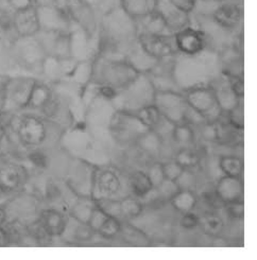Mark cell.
<instances>
[{
    "label": "cell",
    "mask_w": 257,
    "mask_h": 260,
    "mask_svg": "<svg viewBox=\"0 0 257 260\" xmlns=\"http://www.w3.org/2000/svg\"><path fill=\"white\" fill-rule=\"evenodd\" d=\"M139 75L124 58H115L98 54L92 61L91 80L96 84L110 85L117 90L125 87Z\"/></svg>",
    "instance_id": "6da1fadb"
},
{
    "label": "cell",
    "mask_w": 257,
    "mask_h": 260,
    "mask_svg": "<svg viewBox=\"0 0 257 260\" xmlns=\"http://www.w3.org/2000/svg\"><path fill=\"white\" fill-rule=\"evenodd\" d=\"M155 88L148 74H139L130 84L117 91L113 99L120 104L118 111L137 112L149 104H153Z\"/></svg>",
    "instance_id": "7a4b0ae2"
},
{
    "label": "cell",
    "mask_w": 257,
    "mask_h": 260,
    "mask_svg": "<svg viewBox=\"0 0 257 260\" xmlns=\"http://www.w3.org/2000/svg\"><path fill=\"white\" fill-rule=\"evenodd\" d=\"M10 48L15 68L41 74V68L47 55L37 38H18L11 44Z\"/></svg>",
    "instance_id": "3957f363"
},
{
    "label": "cell",
    "mask_w": 257,
    "mask_h": 260,
    "mask_svg": "<svg viewBox=\"0 0 257 260\" xmlns=\"http://www.w3.org/2000/svg\"><path fill=\"white\" fill-rule=\"evenodd\" d=\"M11 128L13 129L20 145L26 149L41 147L47 138V126L38 115L28 113L15 115Z\"/></svg>",
    "instance_id": "277c9868"
},
{
    "label": "cell",
    "mask_w": 257,
    "mask_h": 260,
    "mask_svg": "<svg viewBox=\"0 0 257 260\" xmlns=\"http://www.w3.org/2000/svg\"><path fill=\"white\" fill-rule=\"evenodd\" d=\"M38 79L31 76H9L5 87L3 109L12 113L26 110L32 88Z\"/></svg>",
    "instance_id": "5b68a950"
},
{
    "label": "cell",
    "mask_w": 257,
    "mask_h": 260,
    "mask_svg": "<svg viewBox=\"0 0 257 260\" xmlns=\"http://www.w3.org/2000/svg\"><path fill=\"white\" fill-rule=\"evenodd\" d=\"M153 104L162 118L173 125L184 121L189 106L185 96L177 90H156Z\"/></svg>",
    "instance_id": "8992f818"
},
{
    "label": "cell",
    "mask_w": 257,
    "mask_h": 260,
    "mask_svg": "<svg viewBox=\"0 0 257 260\" xmlns=\"http://www.w3.org/2000/svg\"><path fill=\"white\" fill-rule=\"evenodd\" d=\"M186 101L191 109L200 114L205 122H217L222 114L215 94L209 86L192 87L186 92Z\"/></svg>",
    "instance_id": "52a82bcc"
},
{
    "label": "cell",
    "mask_w": 257,
    "mask_h": 260,
    "mask_svg": "<svg viewBox=\"0 0 257 260\" xmlns=\"http://www.w3.org/2000/svg\"><path fill=\"white\" fill-rule=\"evenodd\" d=\"M7 212V222H19L28 224L38 211V199L26 191H19L3 202Z\"/></svg>",
    "instance_id": "ba28073f"
},
{
    "label": "cell",
    "mask_w": 257,
    "mask_h": 260,
    "mask_svg": "<svg viewBox=\"0 0 257 260\" xmlns=\"http://www.w3.org/2000/svg\"><path fill=\"white\" fill-rule=\"evenodd\" d=\"M28 179V170L18 160H0V189L8 198L21 191Z\"/></svg>",
    "instance_id": "9c48e42d"
},
{
    "label": "cell",
    "mask_w": 257,
    "mask_h": 260,
    "mask_svg": "<svg viewBox=\"0 0 257 260\" xmlns=\"http://www.w3.org/2000/svg\"><path fill=\"white\" fill-rule=\"evenodd\" d=\"M242 15L241 0H222L216 4L210 17L219 28L233 31L240 26Z\"/></svg>",
    "instance_id": "30bf717a"
},
{
    "label": "cell",
    "mask_w": 257,
    "mask_h": 260,
    "mask_svg": "<svg viewBox=\"0 0 257 260\" xmlns=\"http://www.w3.org/2000/svg\"><path fill=\"white\" fill-rule=\"evenodd\" d=\"M47 56L56 58H68L72 56L69 32H55L40 30L34 35Z\"/></svg>",
    "instance_id": "8fae6325"
},
{
    "label": "cell",
    "mask_w": 257,
    "mask_h": 260,
    "mask_svg": "<svg viewBox=\"0 0 257 260\" xmlns=\"http://www.w3.org/2000/svg\"><path fill=\"white\" fill-rule=\"evenodd\" d=\"M137 41L143 49L155 60H162L178 53L173 34L155 35V34H137Z\"/></svg>",
    "instance_id": "7c38bea8"
},
{
    "label": "cell",
    "mask_w": 257,
    "mask_h": 260,
    "mask_svg": "<svg viewBox=\"0 0 257 260\" xmlns=\"http://www.w3.org/2000/svg\"><path fill=\"white\" fill-rule=\"evenodd\" d=\"M37 8V7H35ZM40 22V30L69 32L72 20H70L65 9L56 5L49 7L37 8Z\"/></svg>",
    "instance_id": "4fadbf2b"
},
{
    "label": "cell",
    "mask_w": 257,
    "mask_h": 260,
    "mask_svg": "<svg viewBox=\"0 0 257 260\" xmlns=\"http://www.w3.org/2000/svg\"><path fill=\"white\" fill-rule=\"evenodd\" d=\"M111 126L118 136L125 141L133 139L134 137L137 140L148 131V128L140 122L135 114L124 111H117L113 115Z\"/></svg>",
    "instance_id": "5bb4252c"
},
{
    "label": "cell",
    "mask_w": 257,
    "mask_h": 260,
    "mask_svg": "<svg viewBox=\"0 0 257 260\" xmlns=\"http://www.w3.org/2000/svg\"><path fill=\"white\" fill-rule=\"evenodd\" d=\"M178 52L184 55H195L202 52L206 46V38L202 30L186 27L173 34Z\"/></svg>",
    "instance_id": "9a60e30c"
},
{
    "label": "cell",
    "mask_w": 257,
    "mask_h": 260,
    "mask_svg": "<svg viewBox=\"0 0 257 260\" xmlns=\"http://www.w3.org/2000/svg\"><path fill=\"white\" fill-rule=\"evenodd\" d=\"M154 11L160 15L173 34L190 26V13L175 6L171 0H156Z\"/></svg>",
    "instance_id": "2e32d148"
},
{
    "label": "cell",
    "mask_w": 257,
    "mask_h": 260,
    "mask_svg": "<svg viewBox=\"0 0 257 260\" xmlns=\"http://www.w3.org/2000/svg\"><path fill=\"white\" fill-rule=\"evenodd\" d=\"M92 189H95V192L99 193V197L95 200L114 199L121 190V181L115 171L103 170L93 177L91 191Z\"/></svg>",
    "instance_id": "e0dca14e"
},
{
    "label": "cell",
    "mask_w": 257,
    "mask_h": 260,
    "mask_svg": "<svg viewBox=\"0 0 257 260\" xmlns=\"http://www.w3.org/2000/svg\"><path fill=\"white\" fill-rule=\"evenodd\" d=\"M209 87L212 88L216 100L223 112L232 111L239 103L240 99L233 91L227 74L222 73L220 77L213 81Z\"/></svg>",
    "instance_id": "ac0fdd59"
},
{
    "label": "cell",
    "mask_w": 257,
    "mask_h": 260,
    "mask_svg": "<svg viewBox=\"0 0 257 260\" xmlns=\"http://www.w3.org/2000/svg\"><path fill=\"white\" fill-rule=\"evenodd\" d=\"M14 25L19 38L34 37L40 31L37 8L31 6L16 11L14 13Z\"/></svg>",
    "instance_id": "d6986e66"
},
{
    "label": "cell",
    "mask_w": 257,
    "mask_h": 260,
    "mask_svg": "<svg viewBox=\"0 0 257 260\" xmlns=\"http://www.w3.org/2000/svg\"><path fill=\"white\" fill-rule=\"evenodd\" d=\"M38 219L52 239L62 237L66 232L68 219L61 210L56 208L43 209L40 211Z\"/></svg>",
    "instance_id": "ffe728a7"
},
{
    "label": "cell",
    "mask_w": 257,
    "mask_h": 260,
    "mask_svg": "<svg viewBox=\"0 0 257 260\" xmlns=\"http://www.w3.org/2000/svg\"><path fill=\"white\" fill-rule=\"evenodd\" d=\"M216 196L224 204L242 200L243 184L241 177L230 175L221 177L216 186Z\"/></svg>",
    "instance_id": "44dd1931"
},
{
    "label": "cell",
    "mask_w": 257,
    "mask_h": 260,
    "mask_svg": "<svg viewBox=\"0 0 257 260\" xmlns=\"http://www.w3.org/2000/svg\"><path fill=\"white\" fill-rule=\"evenodd\" d=\"M124 60L131 66H133L139 74H148L157 62V60L149 55L143 49V47L139 45L137 39L126 51Z\"/></svg>",
    "instance_id": "7402d4cb"
},
{
    "label": "cell",
    "mask_w": 257,
    "mask_h": 260,
    "mask_svg": "<svg viewBox=\"0 0 257 260\" xmlns=\"http://www.w3.org/2000/svg\"><path fill=\"white\" fill-rule=\"evenodd\" d=\"M136 33L155 34V35H170L173 34L166 26L165 21L160 17L157 12L153 11L151 13L134 19Z\"/></svg>",
    "instance_id": "603a6c76"
},
{
    "label": "cell",
    "mask_w": 257,
    "mask_h": 260,
    "mask_svg": "<svg viewBox=\"0 0 257 260\" xmlns=\"http://www.w3.org/2000/svg\"><path fill=\"white\" fill-rule=\"evenodd\" d=\"M51 97H52V91L49 85L45 83V82H41L37 80L32 88L26 110L43 111V109L45 108L46 104L49 102Z\"/></svg>",
    "instance_id": "cb8c5ba5"
},
{
    "label": "cell",
    "mask_w": 257,
    "mask_h": 260,
    "mask_svg": "<svg viewBox=\"0 0 257 260\" xmlns=\"http://www.w3.org/2000/svg\"><path fill=\"white\" fill-rule=\"evenodd\" d=\"M156 0H120V8L133 19L145 16L155 10Z\"/></svg>",
    "instance_id": "d4e9b609"
},
{
    "label": "cell",
    "mask_w": 257,
    "mask_h": 260,
    "mask_svg": "<svg viewBox=\"0 0 257 260\" xmlns=\"http://www.w3.org/2000/svg\"><path fill=\"white\" fill-rule=\"evenodd\" d=\"M97 206L96 200L92 197H80L70 208V216L77 222L88 223L92 210Z\"/></svg>",
    "instance_id": "484cf974"
},
{
    "label": "cell",
    "mask_w": 257,
    "mask_h": 260,
    "mask_svg": "<svg viewBox=\"0 0 257 260\" xmlns=\"http://www.w3.org/2000/svg\"><path fill=\"white\" fill-rule=\"evenodd\" d=\"M128 186H130L131 191L137 198H145L153 190V185H152L147 172L144 171H134L128 176Z\"/></svg>",
    "instance_id": "4316f807"
},
{
    "label": "cell",
    "mask_w": 257,
    "mask_h": 260,
    "mask_svg": "<svg viewBox=\"0 0 257 260\" xmlns=\"http://www.w3.org/2000/svg\"><path fill=\"white\" fill-rule=\"evenodd\" d=\"M171 206L181 214L192 211L197 205L198 198L190 189H180L169 201Z\"/></svg>",
    "instance_id": "83f0119b"
},
{
    "label": "cell",
    "mask_w": 257,
    "mask_h": 260,
    "mask_svg": "<svg viewBox=\"0 0 257 260\" xmlns=\"http://www.w3.org/2000/svg\"><path fill=\"white\" fill-rule=\"evenodd\" d=\"M204 234L209 237L220 236L224 229V222L215 212H206L202 217H199V225Z\"/></svg>",
    "instance_id": "f1b7e54d"
},
{
    "label": "cell",
    "mask_w": 257,
    "mask_h": 260,
    "mask_svg": "<svg viewBox=\"0 0 257 260\" xmlns=\"http://www.w3.org/2000/svg\"><path fill=\"white\" fill-rule=\"evenodd\" d=\"M18 38L14 25V13L0 9V40L11 45Z\"/></svg>",
    "instance_id": "f546056e"
},
{
    "label": "cell",
    "mask_w": 257,
    "mask_h": 260,
    "mask_svg": "<svg viewBox=\"0 0 257 260\" xmlns=\"http://www.w3.org/2000/svg\"><path fill=\"white\" fill-rule=\"evenodd\" d=\"M172 137L181 149L190 148L195 143V133L190 124L183 121L181 123L174 124L172 129Z\"/></svg>",
    "instance_id": "4dcf8cb0"
},
{
    "label": "cell",
    "mask_w": 257,
    "mask_h": 260,
    "mask_svg": "<svg viewBox=\"0 0 257 260\" xmlns=\"http://www.w3.org/2000/svg\"><path fill=\"white\" fill-rule=\"evenodd\" d=\"M134 114L148 129H155L162 120V116L154 104L146 105Z\"/></svg>",
    "instance_id": "1f68e13d"
},
{
    "label": "cell",
    "mask_w": 257,
    "mask_h": 260,
    "mask_svg": "<svg viewBox=\"0 0 257 260\" xmlns=\"http://www.w3.org/2000/svg\"><path fill=\"white\" fill-rule=\"evenodd\" d=\"M121 216L127 219H134L142 215L144 205L137 197L128 196L119 201Z\"/></svg>",
    "instance_id": "d6a6232c"
},
{
    "label": "cell",
    "mask_w": 257,
    "mask_h": 260,
    "mask_svg": "<svg viewBox=\"0 0 257 260\" xmlns=\"http://www.w3.org/2000/svg\"><path fill=\"white\" fill-rule=\"evenodd\" d=\"M119 234L122 235L123 239L126 242L133 245L147 246L150 244V240L146 236V234L143 233L142 231H139L138 229H135L133 225H130V224L121 225Z\"/></svg>",
    "instance_id": "836d02e7"
},
{
    "label": "cell",
    "mask_w": 257,
    "mask_h": 260,
    "mask_svg": "<svg viewBox=\"0 0 257 260\" xmlns=\"http://www.w3.org/2000/svg\"><path fill=\"white\" fill-rule=\"evenodd\" d=\"M137 141L142 149L151 155L156 154L160 149V137L155 132V129H148L144 135L137 139Z\"/></svg>",
    "instance_id": "e575fe53"
},
{
    "label": "cell",
    "mask_w": 257,
    "mask_h": 260,
    "mask_svg": "<svg viewBox=\"0 0 257 260\" xmlns=\"http://www.w3.org/2000/svg\"><path fill=\"white\" fill-rule=\"evenodd\" d=\"M220 169L224 173V175L241 177L243 171V162L237 156H223L220 159Z\"/></svg>",
    "instance_id": "d590c367"
},
{
    "label": "cell",
    "mask_w": 257,
    "mask_h": 260,
    "mask_svg": "<svg viewBox=\"0 0 257 260\" xmlns=\"http://www.w3.org/2000/svg\"><path fill=\"white\" fill-rule=\"evenodd\" d=\"M91 73H92V61H89V60L79 61L70 77H72L78 84L85 86L88 83H90Z\"/></svg>",
    "instance_id": "8d00e7d4"
},
{
    "label": "cell",
    "mask_w": 257,
    "mask_h": 260,
    "mask_svg": "<svg viewBox=\"0 0 257 260\" xmlns=\"http://www.w3.org/2000/svg\"><path fill=\"white\" fill-rule=\"evenodd\" d=\"M26 228L29 236L37 245H41L42 243H48L52 239L39 219H35L28 223Z\"/></svg>",
    "instance_id": "74e56055"
},
{
    "label": "cell",
    "mask_w": 257,
    "mask_h": 260,
    "mask_svg": "<svg viewBox=\"0 0 257 260\" xmlns=\"http://www.w3.org/2000/svg\"><path fill=\"white\" fill-rule=\"evenodd\" d=\"M174 160L179 162L185 170H190L198 166L200 162V157L190 148H182L175 154Z\"/></svg>",
    "instance_id": "f35d334b"
},
{
    "label": "cell",
    "mask_w": 257,
    "mask_h": 260,
    "mask_svg": "<svg viewBox=\"0 0 257 260\" xmlns=\"http://www.w3.org/2000/svg\"><path fill=\"white\" fill-rule=\"evenodd\" d=\"M10 46L11 45L0 40V75H9L11 70L15 69V65L12 60Z\"/></svg>",
    "instance_id": "ab89813d"
},
{
    "label": "cell",
    "mask_w": 257,
    "mask_h": 260,
    "mask_svg": "<svg viewBox=\"0 0 257 260\" xmlns=\"http://www.w3.org/2000/svg\"><path fill=\"white\" fill-rule=\"evenodd\" d=\"M84 2L100 16L108 14L111 11L120 7V0H84Z\"/></svg>",
    "instance_id": "60d3db41"
},
{
    "label": "cell",
    "mask_w": 257,
    "mask_h": 260,
    "mask_svg": "<svg viewBox=\"0 0 257 260\" xmlns=\"http://www.w3.org/2000/svg\"><path fill=\"white\" fill-rule=\"evenodd\" d=\"M120 229H121V223L118 220V218L110 216L107 219V221L104 222V224L98 233L100 234L101 237L105 239H112L116 237L117 235H119Z\"/></svg>",
    "instance_id": "b9f144b4"
},
{
    "label": "cell",
    "mask_w": 257,
    "mask_h": 260,
    "mask_svg": "<svg viewBox=\"0 0 257 260\" xmlns=\"http://www.w3.org/2000/svg\"><path fill=\"white\" fill-rule=\"evenodd\" d=\"M157 196L163 201H170L172 197L180 190L178 183L171 180H164L156 188H154Z\"/></svg>",
    "instance_id": "7bdbcfd3"
},
{
    "label": "cell",
    "mask_w": 257,
    "mask_h": 260,
    "mask_svg": "<svg viewBox=\"0 0 257 260\" xmlns=\"http://www.w3.org/2000/svg\"><path fill=\"white\" fill-rule=\"evenodd\" d=\"M31 151L27 154L28 161L32 165L35 169L39 170H45L48 167V157L45 154L43 151H41L39 148L30 149Z\"/></svg>",
    "instance_id": "ee69618b"
},
{
    "label": "cell",
    "mask_w": 257,
    "mask_h": 260,
    "mask_svg": "<svg viewBox=\"0 0 257 260\" xmlns=\"http://www.w3.org/2000/svg\"><path fill=\"white\" fill-rule=\"evenodd\" d=\"M97 205L111 217L118 218L121 216L120 202L115 199H100L96 200Z\"/></svg>",
    "instance_id": "f6af8a7d"
},
{
    "label": "cell",
    "mask_w": 257,
    "mask_h": 260,
    "mask_svg": "<svg viewBox=\"0 0 257 260\" xmlns=\"http://www.w3.org/2000/svg\"><path fill=\"white\" fill-rule=\"evenodd\" d=\"M110 216L107 214V212L103 211L98 205L95 207V209L92 210L91 212V216L89 218L88 221V225L90 226V229L95 232L98 233L100 231V229L102 228V225L104 224V222L107 221V219Z\"/></svg>",
    "instance_id": "bcb514c9"
},
{
    "label": "cell",
    "mask_w": 257,
    "mask_h": 260,
    "mask_svg": "<svg viewBox=\"0 0 257 260\" xmlns=\"http://www.w3.org/2000/svg\"><path fill=\"white\" fill-rule=\"evenodd\" d=\"M184 170L185 169L181 166V165L175 161L174 159L167 162H163L164 175H165V179L167 180L177 181Z\"/></svg>",
    "instance_id": "7dc6e473"
},
{
    "label": "cell",
    "mask_w": 257,
    "mask_h": 260,
    "mask_svg": "<svg viewBox=\"0 0 257 260\" xmlns=\"http://www.w3.org/2000/svg\"><path fill=\"white\" fill-rule=\"evenodd\" d=\"M33 6L32 0H0V9L10 13Z\"/></svg>",
    "instance_id": "c3c4849f"
},
{
    "label": "cell",
    "mask_w": 257,
    "mask_h": 260,
    "mask_svg": "<svg viewBox=\"0 0 257 260\" xmlns=\"http://www.w3.org/2000/svg\"><path fill=\"white\" fill-rule=\"evenodd\" d=\"M147 174L152 185H153V188H156L164 180H165V175H164L163 171V162H154L149 168Z\"/></svg>",
    "instance_id": "681fc988"
},
{
    "label": "cell",
    "mask_w": 257,
    "mask_h": 260,
    "mask_svg": "<svg viewBox=\"0 0 257 260\" xmlns=\"http://www.w3.org/2000/svg\"><path fill=\"white\" fill-rule=\"evenodd\" d=\"M226 208H227L228 215L233 219L240 220L244 216V205H243L242 200L235 201V202L227 203Z\"/></svg>",
    "instance_id": "f907efd6"
},
{
    "label": "cell",
    "mask_w": 257,
    "mask_h": 260,
    "mask_svg": "<svg viewBox=\"0 0 257 260\" xmlns=\"http://www.w3.org/2000/svg\"><path fill=\"white\" fill-rule=\"evenodd\" d=\"M224 74H227V73H224ZM227 76L229 78L230 85H231L233 91L235 92V94L239 99H241L244 94V85H243V79H242L241 75L227 74Z\"/></svg>",
    "instance_id": "816d5d0a"
},
{
    "label": "cell",
    "mask_w": 257,
    "mask_h": 260,
    "mask_svg": "<svg viewBox=\"0 0 257 260\" xmlns=\"http://www.w3.org/2000/svg\"><path fill=\"white\" fill-rule=\"evenodd\" d=\"M93 233L95 232L90 229V226L87 223L78 222V226H77L74 235H75V238L79 241H87L92 237Z\"/></svg>",
    "instance_id": "f5cc1de1"
},
{
    "label": "cell",
    "mask_w": 257,
    "mask_h": 260,
    "mask_svg": "<svg viewBox=\"0 0 257 260\" xmlns=\"http://www.w3.org/2000/svg\"><path fill=\"white\" fill-rule=\"evenodd\" d=\"M182 218L180 221L181 226L185 230H194L199 225V217L192 211L185 212L182 214Z\"/></svg>",
    "instance_id": "db71d44e"
},
{
    "label": "cell",
    "mask_w": 257,
    "mask_h": 260,
    "mask_svg": "<svg viewBox=\"0 0 257 260\" xmlns=\"http://www.w3.org/2000/svg\"><path fill=\"white\" fill-rule=\"evenodd\" d=\"M230 114V123L233 124L234 126H236L240 129L243 127V113H242V108L240 103H238L235 108H234L232 111L229 112Z\"/></svg>",
    "instance_id": "11a10c76"
},
{
    "label": "cell",
    "mask_w": 257,
    "mask_h": 260,
    "mask_svg": "<svg viewBox=\"0 0 257 260\" xmlns=\"http://www.w3.org/2000/svg\"><path fill=\"white\" fill-rule=\"evenodd\" d=\"M16 114L17 113H12L4 109H0V128L6 131V129L11 127Z\"/></svg>",
    "instance_id": "9f6ffc18"
},
{
    "label": "cell",
    "mask_w": 257,
    "mask_h": 260,
    "mask_svg": "<svg viewBox=\"0 0 257 260\" xmlns=\"http://www.w3.org/2000/svg\"><path fill=\"white\" fill-rule=\"evenodd\" d=\"M10 75H0V109H3L5 99V87Z\"/></svg>",
    "instance_id": "6f0895ef"
},
{
    "label": "cell",
    "mask_w": 257,
    "mask_h": 260,
    "mask_svg": "<svg viewBox=\"0 0 257 260\" xmlns=\"http://www.w3.org/2000/svg\"><path fill=\"white\" fill-rule=\"evenodd\" d=\"M32 3L34 7L41 8V7L54 6L56 4V0H32Z\"/></svg>",
    "instance_id": "680465c9"
},
{
    "label": "cell",
    "mask_w": 257,
    "mask_h": 260,
    "mask_svg": "<svg viewBox=\"0 0 257 260\" xmlns=\"http://www.w3.org/2000/svg\"><path fill=\"white\" fill-rule=\"evenodd\" d=\"M9 246L8 242V235L4 228H0V247Z\"/></svg>",
    "instance_id": "91938a15"
},
{
    "label": "cell",
    "mask_w": 257,
    "mask_h": 260,
    "mask_svg": "<svg viewBox=\"0 0 257 260\" xmlns=\"http://www.w3.org/2000/svg\"><path fill=\"white\" fill-rule=\"evenodd\" d=\"M228 240L224 239L223 237H221L220 236H217V237H214V242H213V245L214 246H220V247H223V246H228Z\"/></svg>",
    "instance_id": "94428289"
},
{
    "label": "cell",
    "mask_w": 257,
    "mask_h": 260,
    "mask_svg": "<svg viewBox=\"0 0 257 260\" xmlns=\"http://www.w3.org/2000/svg\"><path fill=\"white\" fill-rule=\"evenodd\" d=\"M7 223V212L4 207V204L0 203V228H4Z\"/></svg>",
    "instance_id": "6125c7cd"
},
{
    "label": "cell",
    "mask_w": 257,
    "mask_h": 260,
    "mask_svg": "<svg viewBox=\"0 0 257 260\" xmlns=\"http://www.w3.org/2000/svg\"><path fill=\"white\" fill-rule=\"evenodd\" d=\"M8 199V197H7V194L2 190V189H0V202H2V201H5Z\"/></svg>",
    "instance_id": "be15d7a7"
},
{
    "label": "cell",
    "mask_w": 257,
    "mask_h": 260,
    "mask_svg": "<svg viewBox=\"0 0 257 260\" xmlns=\"http://www.w3.org/2000/svg\"><path fill=\"white\" fill-rule=\"evenodd\" d=\"M4 133H5V131H4V129H2V128H0V139H2V137H3Z\"/></svg>",
    "instance_id": "e7e4bbea"
},
{
    "label": "cell",
    "mask_w": 257,
    "mask_h": 260,
    "mask_svg": "<svg viewBox=\"0 0 257 260\" xmlns=\"http://www.w3.org/2000/svg\"><path fill=\"white\" fill-rule=\"evenodd\" d=\"M206 2H222V0H206Z\"/></svg>",
    "instance_id": "03108f58"
}]
</instances>
